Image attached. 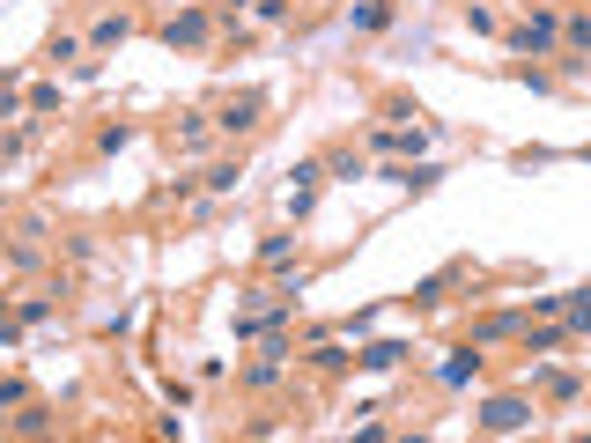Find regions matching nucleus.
Segmentation results:
<instances>
[{"label": "nucleus", "instance_id": "f257e3e1", "mask_svg": "<svg viewBox=\"0 0 591 443\" xmlns=\"http://www.w3.org/2000/svg\"><path fill=\"white\" fill-rule=\"evenodd\" d=\"M503 37H510V52H518V60H547V52H555V37H562V15H555V8H532L525 23H510Z\"/></svg>", "mask_w": 591, "mask_h": 443}, {"label": "nucleus", "instance_id": "f03ea898", "mask_svg": "<svg viewBox=\"0 0 591 443\" xmlns=\"http://www.w3.org/2000/svg\"><path fill=\"white\" fill-rule=\"evenodd\" d=\"M370 148H377V156H422L429 126H370Z\"/></svg>", "mask_w": 591, "mask_h": 443}, {"label": "nucleus", "instance_id": "7ed1b4c3", "mask_svg": "<svg viewBox=\"0 0 591 443\" xmlns=\"http://www.w3.org/2000/svg\"><path fill=\"white\" fill-rule=\"evenodd\" d=\"M473 377H481V340H473V348H451L436 362V384H444V392H466Z\"/></svg>", "mask_w": 591, "mask_h": 443}, {"label": "nucleus", "instance_id": "20e7f679", "mask_svg": "<svg viewBox=\"0 0 591 443\" xmlns=\"http://www.w3.org/2000/svg\"><path fill=\"white\" fill-rule=\"evenodd\" d=\"M525 421H532V407H525L518 392H503V399H488V407H481V429L488 436H510V429H525Z\"/></svg>", "mask_w": 591, "mask_h": 443}, {"label": "nucleus", "instance_id": "39448f33", "mask_svg": "<svg viewBox=\"0 0 591 443\" xmlns=\"http://www.w3.org/2000/svg\"><path fill=\"white\" fill-rule=\"evenodd\" d=\"M200 37H207V8H185V15H170V23H163V45H170V52H178V45H200Z\"/></svg>", "mask_w": 591, "mask_h": 443}, {"label": "nucleus", "instance_id": "423d86ee", "mask_svg": "<svg viewBox=\"0 0 591 443\" xmlns=\"http://www.w3.org/2000/svg\"><path fill=\"white\" fill-rule=\"evenodd\" d=\"M126 37H133V15L111 8V15H97V30H89V52H111V45H126Z\"/></svg>", "mask_w": 591, "mask_h": 443}, {"label": "nucleus", "instance_id": "0eeeda50", "mask_svg": "<svg viewBox=\"0 0 591 443\" xmlns=\"http://www.w3.org/2000/svg\"><path fill=\"white\" fill-rule=\"evenodd\" d=\"M459 274H466V266H444V274H429V281H414V296H407V303H414V311H436V303H444V296H451V281H459Z\"/></svg>", "mask_w": 591, "mask_h": 443}, {"label": "nucleus", "instance_id": "6e6552de", "mask_svg": "<svg viewBox=\"0 0 591 443\" xmlns=\"http://www.w3.org/2000/svg\"><path fill=\"white\" fill-rule=\"evenodd\" d=\"M385 23H392V0H355V8H348V30H362V37L385 30Z\"/></svg>", "mask_w": 591, "mask_h": 443}, {"label": "nucleus", "instance_id": "1a4fd4ad", "mask_svg": "<svg viewBox=\"0 0 591 443\" xmlns=\"http://www.w3.org/2000/svg\"><path fill=\"white\" fill-rule=\"evenodd\" d=\"M215 126H222V133H252V126H259V96H237V104H222Z\"/></svg>", "mask_w": 591, "mask_h": 443}, {"label": "nucleus", "instance_id": "9d476101", "mask_svg": "<svg viewBox=\"0 0 591 443\" xmlns=\"http://www.w3.org/2000/svg\"><path fill=\"white\" fill-rule=\"evenodd\" d=\"M518 325H532V318H525V311H488L481 325H473V340H510Z\"/></svg>", "mask_w": 591, "mask_h": 443}, {"label": "nucleus", "instance_id": "9b49d317", "mask_svg": "<svg viewBox=\"0 0 591 443\" xmlns=\"http://www.w3.org/2000/svg\"><path fill=\"white\" fill-rule=\"evenodd\" d=\"M562 37H569V60H562V67H584V52H591V15H569Z\"/></svg>", "mask_w": 591, "mask_h": 443}, {"label": "nucleus", "instance_id": "f8f14e48", "mask_svg": "<svg viewBox=\"0 0 591 443\" xmlns=\"http://www.w3.org/2000/svg\"><path fill=\"white\" fill-rule=\"evenodd\" d=\"M399 355H407V348H399V340H370V348H362L355 362H362V370H392Z\"/></svg>", "mask_w": 591, "mask_h": 443}, {"label": "nucleus", "instance_id": "ddd939ff", "mask_svg": "<svg viewBox=\"0 0 591 443\" xmlns=\"http://www.w3.org/2000/svg\"><path fill=\"white\" fill-rule=\"evenodd\" d=\"M274 377H281V348H266V355L252 362V370H244V384H252V392H266Z\"/></svg>", "mask_w": 591, "mask_h": 443}, {"label": "nucleus", "instance_id": "4468645a", "mask_svg": "<svg viewBox=\"0 0 591 443\" xmlns=\"http://www.w3.org/2000/svg\"><path fill=\"white\" fill-rule=\"evenodd\" d=\"M289 252H296V237H289V229H274V237H259V259H266V266H281Z\"/></svg>", "mask_w": 591, "mask_h": 443}, {"label": "nucleus", "instance_id": "2eb2a0df", "mask_svg": "<svg viewBox=\"0 0 591 443\" xmlns=\"http://www.w3.org/2000/svg\"><path fill=\"white\" fill-rule=\"evenodd\" d=\"M15 325H52V296H23V311H15Z\"/></svg>", "mask_w": 591, "mask_h": 443}, {"label": "nucleus", "instance_id": "dca6fc26", "mask_svg": "<svg viewBox=\"0 0 591 443\" xmlns=\"http://www.w3.org/2000/svg\"><path fill=\"white\" fill-rule=\"evenodd\" d=\"M569 333H591V288H577V296H569Z\"/></svg>", "mask_w": 591, "mask_h": 443}, {"label": "nucleus", "instance_id": "f3484780", "mask_svg": "<svg viewBox=\"0 0 591 443\" xmlns=\"http://www.w3.org/2000/svg\"><path fill=\"white\" fill-rule=\"evenodd\" d=\"M466 30H473V37H495L503 23H495V8H481V0H473V8H466Z\"/></svg>", "mask_w": 591, "mask_h": 443}, {"label": "nucleus", "instance_id": "a211bd4d", "mask_svg": "<svg viewBox=\"0 0 591 443\" xmlns=\"http://www.w3.org/2000/svg\"><path fill=\"white\" fill-rule=\"evenodd\" d=\"M540 384H547V399H577V377L569 370H540Z\"/></svg>", "mask_w": 591, "mask_h": 443}, {"label": "nucleus", "instance_id": "6ab92c4d", "mask_svg": "<svg viewBox=\"0 0 591 443\" xmlns=\"http://www.w3.org/2000/svg\"><path fill=\"white\" fill-rule=\"evenodd\" d=\"M562 340H569V325H540V333H532L525 348H532V355H547V348H562Z\"/></svg>", "mask_w": 591, "mask_h": 443}, {"label": "nucleus", "instance_id": "aec40b11", "mask_svg": "<svg viewBox=\"0 0 591 443\" xmlns=\"http://www.w3.org/2000/svg\"><path fill=\"white\" fill-rule=\"evenodd\" d=\"M237 178H244L237 163H215V170H207V192H237Z\"/></svg>", "mask_w": 591, "mask_h": 443}, {"label": "nucleus", "instance_id": "412c9836", "mask_svg": "<svg viewBox=\"0 0 591 443\" xmlns=\"http://www.w3.org/2000/svg\"><path fill=\"white\" fill-rule=\"evenodd\" d=\"M15 429H23V436H45L52 414H45V407H23V414H15Z\"/></svg>", "mask_w": 591, "mask_h": 443}]
</instances>
